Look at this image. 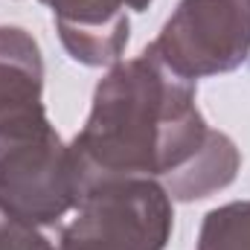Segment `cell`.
<instances>
[{
    "label": "cell",
    "mask_w": 250,
    "mask_h": 250,
    "mask_svg": "<svg viewBox=\"0 0 250 250\" xmlns=\"http://www.w3.org/2000/svg\"><path fill=\"white\" fill-rule=\"evenodd\" d=\"M192 82L143 53L117 62L99 82L84 128L70 143L79 192L114 178H151L175 187L212 143ZM79 201V198H76Z\"/></svg>",
    "instance_id": "cell-1"
},
{
    "label": "cell",
    "mask_w": 250,
    "mask_h": 250,
    "mask_svg": "<svg viewBox=\"0 0 250 250\" xmlns=\"http://www.w3.org/2000/svg\"><path fill=\"white\" fill-rule=\"evenodd\" d=\"M44 64L35 38L0 26V204L44 227L76 207L70 146L44 111Z\"/></svg>",
    "instance_id": "cell-2"
},
{
    "label": "cell",
    "mask_w": 250,
    "mask_h": 250,
    "mask_svg": "<svg viewBox=\"0 0 250 250\" xmlns=\"http://www.w3.org/2000/svg\"><path fill=\"white\" fill-rule=\"evenodd\" d=\"M172 236V195L151 178H114L79 192L59 250H163Z\"/></svg>",
    "instance_id": "cell-3"
},
{
    "label": "cell",
    "mask_w": 250,
    "mask_h": 250,
    "mask_svg": "<svg viewBox=\"0 0 250 250\" xmlns=\"http://www.w3.org/2000/svg\"><path fill=\"white\" fill-rule=\"evenodd\" d=\"M146 53L187 82L236 70L250 56V0H181Z\"/></svg>",
    "instance_id": "cell-4"
},
{
    "label": "cell",
    "mask_w": 250,
    "mask_h": 250,
    "mask_svg": "<svg viewBox=\"0 0 250 250\" xmlns=\"http://www.w3.org/2000/svg\"><path fill=\"white\" fill-rule=\"evenodd\" d=\"M53 9L56 29L70 59L87 67L117 64L128 44L123 0H41Z\"/></svg>",
    "instance_id": "cell-5"
},
{
    "label": "cell",
    "mask_w": 250,
    "mask_h": 250,
    "mask_svg": "<svg viewBox=\"0 0 250 250\" xmlns=\"http://www.w3.org/2000/svg\"><path fill=\"white\" fill-rule=\"evenodd\" d=\"M239 151L233 146V140L227 134H218L212 137V143L207 146V151L201 154V160L189 169L187 175L169 189L172 198H181V201H195V198H207L218 189H224L239 172Z\"/></svg>",
    "instance_id": "cell-6"
},
{
    "label": "cell",
    "mask_w": 250,
    "mask_h": 250,
    "mask_svg": "<svg viewBox=\"0 0 250 250\" xmlns=\"http://www.w3.org/2000/svg\"><path fill=\"white\" fill-rule=\"evenodd\" d=\"M198 250H250V201L212 209L204 218Z\"/></svg>",
    "instance_id": "cell-7"
},
{
    "label": "cell",
    "mask_w": 250,
    "mask_h": 250,
    "mask_svg": "<svg viewBox=\"0 0 250 250\" xmlns=\"http://www.w3.org/2000/svg\"><path fill=\"white\" fill-rule=\"evenodd\" d=\"M0 250H59L53 248L35 224L21 221L0 204Z\"/></svg>",
    "instance_id": "cell-8"
}]
</instances>
